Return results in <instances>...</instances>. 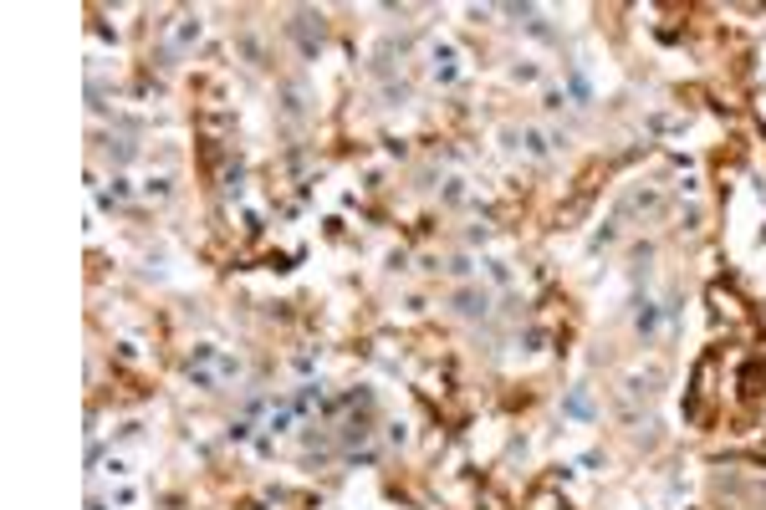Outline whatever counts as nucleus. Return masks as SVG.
<instances>
[{"label":"nucleus","mask_w":766,"mask_h":510,"mask_svg":"<svg viewBox=\"0 0 766 510\" xmlns=\"http://www.w3.org/2000/svg\"><path fill=\"white\" fill-rule=\"evenodd\" d=\"M200 31H205V26H200V15H184V26L174 31V46H189V41H200Z\"/></svg>","instance_id":"1"}]
</instances>
